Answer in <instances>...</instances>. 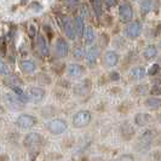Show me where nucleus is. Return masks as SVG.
I'll return each mask as SVG.
<instances>
[{
  "label": "nucleus",
  "instance_id": "nucleus-33",
  "mask_svg": "<svg viewBox=\"0 0 161 161\" xmlns=\"http://www.w3.org/2000/svg\"><path fill=\"white\" fill-rule=\"evenodd\" d=\"M151 93H156V95H159V93H160V86H159V85H156V86L151 90Z\"/></svg>",
  "mask_w": 161,
  "mask_h": 161
},
{
  "label": "nucleus",
  "instance_id": "nucleus-7",
  "mask_svg": "<svg viewBox=\"0 0 161 161\" xmlns=\"http://www.w3.org/2000/svg\"><path fill=\"white\" fill-rule=\"evenodd\" d=\"M154 137H155V132H154L153 130H147V131L142 135L141 137H139L138 147H139L141 149H145V148H148V147L151 144V142H153V139H154Z\"/></svg>",
  "mask_w": 161,
  "mask_h": 161
},
{
  "label": "nucleus",
  "instance_id": "nucleus-30",
  "mask_svg": "<svg viewBox=\"0 0 161 161\" xmlns=\"http://www.w3.org/2000/svg\"><path fill=\"white\" fill-rule=\"evenodd\" d=\"M158 72H159V64H153V65L149 68L148 74H149V75H155Z\"/></svg>",
  "mask_w": 161,
  "mask_h": 161
},
{
  "label": "nucleus",
  "instance_id": "nucleus-36",
  "mask_svg": "<svg viewBox=\"0 0 161 161\" xmlns=\"http://www.w3.org/2000/svg\"><path fill=\"white\" fill-rule=\"evenodd\" d=\"M22 2H23V4H24V2H26V0H22Z\"/></svg>",
  "mask_w": 161,
  "mask_h": 161
},
{
  "label": "nucleus",
  "instance_id": "nucleus-13",
  "mask_svg": "<svg viewBox=\"0 0 161 161\" xmlns=\"http://www.w3.org/2000/svg\"><path fill=\"white\" fill-rule=\"evenodd\" d=\"M151 119H153L151 115H149L148 113H139V114H137L135 116V122H136L137 126L144 127V126H147L151 121Z\"/></svg>",
  "mask_w": 161,
  "mask_h": 161
},
{
  "label": "nucleus",
  "instance_id": "nucleus-19",
  "mask_svg": "<svg viewBox=\"0 0 161 161\" xmlns=\"http://www.w3.org/2000/svg\"><path fill=\"white\" fill-rule=\"evenodd\" d=\"M85 32V42L87 45H91L93 41H95V30L91 26L86 27V29H84Z\"/></svg>",
  "mask_w": 161,
  "mask_h": 161
},
{
  "label": "nucleus",
  "instance_id": "nucleus-14",
  "mask_svg": "<svg viewBox=\"0 0 161 161\" xmlns=\"http://www.w3.org/2000/svg\"><path fill=\"white\" fill-rule=\"evenodd\" d=\"M37 49L40 52L41 56H47L49 55V46H47L46 39L42 35H38V38H37Z\"/></svg>",
  "mask_w": 161,
  "mask_h": 161
},
{
  "label": "nucleus",
  "instance_id": "nucleus-27",
  "mask_svg": "<svg viewBox=\"0 0 161 161\" xmlns=\"http://www.w3.org/2000/svg\"><path fill=\"white\" fill-rule=\"evenodd\" d=\"M88 90H90V86H85V84H81V85H79V86H77L75 87V92L78 93V95H86L87 92H88Z\"/></svg>",
  "mask_w": 161,
  "mask_h": 161
},
{
  "label": "nucleus",
  "instance_id": "nucleus-12",
  "mask_svg": "<svg viewBox=\"0 0 161 161\" xmlns=\"http://www.w3.org/2000/svg\"><path fill=\"white\" fill-rule=\"evenodd\" d=\"M100 47L98 46H91L87 51H86V53H85V58L86 61L88 62V63H93L98 58V56H100Z\"/></svg>",
  "mask_w": 161,
  "mask_h": 161
},
{
  "label": "nucleus",
  "instance_id": "nucleus-6",
  "mask_svg": "<svg viewBox=\"0 0 161 161\" xmlns=\"http://www.w3.org/2000/svg\"><path fill=\"white\" fill-rule=\"evenodd\" d=\"M126 35L131 39H135L137 37H139V34L142 33V24L141 22L138 21H133L131 22L127 27H126V30H125Z\"/></svg>",
  "mask_w": 161,
  "mask_h": 161
},
{
  "label": "nucleus",
  "instance_id": "nucleus-2",
  "mask_svg": "<svg viewBox=\"0 0 161 161\" xmlns=\"http://www.w3.org/2000/svg\"><path fill=\"white\" fill-rule=\"evenodd\" d=\"M47 130L53 135H61L67 131V122L62 119H53L46 124Z\"/></svg>",
  "mask_w": 161,
  "mask_h": 161
},
{
  "label": "nucleus",
  "instance_id": "nucleus-28",
  "mask_svg": "<svg viewBox=\"0 0 161 161\" xmlns=\"http://www.w3.org/2000/svg\"><path fill=\"white\" fill-rule=\"evenodd\" d=\"M0 74L1 75H10V68L2 61H0Z\"/></svg>",
  "mask_w": 161,
  "mask_h": 161
},
{
  "label": "nucleus",
  "instance_id": "nucleus-24",
  "mask_svg": "<svg viewBox=\"0 0 161 161\" xmlns=\"http://www.w3.org/2000/svg\"><path fill=\"white\" fill-rule=\"evenodd\" d=\"M5 84L9 85V86H11V87H15V86H20L21 80L17 77H7L6 80H5Z\"/></svg>",
  "mask_w": 161,
  "mask_h": 161
},
{
  "label": "nucleus",
  "instance_id": "nucleus-26",
  "mask_svg": "<svg viewBox=\"0 0 161 161\" xmlns=\"http://www.w3.org/2000/svg\"><path fill=\"white\" fill-rule=\"evenodd\" d=\"M126 133H128V135H127V139H130V138L133 136V133H135V131L132 130L131 125H128V124H126V125L122 126V135H124V137H125Z\"/></svg>",
  "mask_w": 161,
  "mask_h": 161
},
{
  "label": "nucleus",
  "instance_id": "nucleus-3",
  "mask_svg": "<svg viewBox=\"0 0 161 161\" xmlns=\"http://www.w3.org/2000/svg\"><path fill=\"white\" fill-rule=\"evenodd\" d=\"M42 143L41 135L37 132H30L24 137V145L29 149H38Z\"/></svg>",
  "mask_w": 161,
  "mask_h": 161
},
{
  "label": "nucleus",
  "instance_id": "nucleus-32",
  "mask_svg": "<svg viewBox=\"0 0 161 161\" xmlns=\"http://www.w3.org/2000/svg\"><path fill=\"white\" fill-rule=\"evenodd\" d=\"M119 161H133V159H132L130 155H125V156L120 158V160Z\"/></svg>",
  "mask_w": 161,
  "mask_h": 161
},
{
  "label": "nucleus",
  "instance_id": "nucleus-15",
  "mask_svg": "<svg viewBox=\"0 0 161 161\" xmlns=\"http://www.w3.org/2000/svg\"><path fill=\"white\" fill-rule=\"evenodd\" d=\"M119 62V56L116 52L114 51H108L105 55H104V63L108 65V67H114Z\"/></svg>",
  "mask_w": 161,
  "mask_h": 161
},
{
  "label": "nucleus",
  "instance_id": "nucleus-29",
  "mask_svg": "<svg viewBox=\"0 0 161 161\" xmlns=\"http://www.w3.org/2000/svg\"><path fill=\"white\" fill-rule=\"evenodd\" d=\"M84 56H85V51H84L82 47H75L74 49V57L77 60H82Z\"/></svg>",
  "mask_w": 161,
  "mask_h": 161
},
{
  "label": "nucleus",
  "instance_id": "nucleus-16",
  "mask_svg": "<svg viewBox=\"0 0 161 161\" xmlns=\"http://www.w3.org/2000/svg\"><path fill=\"white\" fill-rule=\"evenodd\" d=\"M74 29H75V34L79 38H81L84 35L85 27H84V20H82V17H77L75 18V21H74Z\"/></svg>",
  "mask_w": 161,
  "mask_h": 161
},
{
  "label": "nucleus",
  "instance_id": "nucleus-4",
  "mask_svg": "<svg viewBox=\"0 0 161 161\" xmlns=\"http://www.w3.org/2000/svg\"><path fill=\"white\" fill-rule=\"evenodd\" d=\"M17 125L20 128L29 130L37 125V118L29 114H22L17 118Z\"/></svg>",
  "mask_w": 161,
  "mask_h": 161
},
{
  "label": "nucleus",
  "instance_id": "nucleus-31",
  "mask_svg": "<svg viewBox=\"0 0 161 161\" xmlns=\"http://www.w3.org/2000/svg\"><path fill=\"white\" fill-rule=\"evenodd\" d=\"M104 2H105V5L108 7H112V6H114L116 4V0H104Z\"/></svg>",
  "mask_w": 161,
  "mask_h": 161
},
{
  "label": "nucleus",
  "instance_id": "nucleus-5",
  "mask_svg": "<svg viewBox=\"0 0 161 161\" xmlns=\"http://www.w3.org/2000/svg\"><path fill=\"white\" fill-rule=\"evenodd\" d=\"M119 16H120V21L124 23L131 22L132 17H133V11L132 7L128 2H122L119 7Z\"/></svg>",
  "mask_w": 161,
  "mask_h": 161
},
{
  "label": "nucleus",
  "instance_id": "nucleus-10",
  "mask_svg": "<svg viewBox=\"0 0 161 161\" xmlns=\"http://www.w3.org/2000/svg\"><path fill=\"white\" fill-rule=\"evenodd\" d=\"M64 33L68 37V39L74 40L75 39V29H74V23L69 18H64V26H63Z\"/></svg>",
  "mask_w": 161,
  "mask_h": 161
},
{
  "label": "nucleus",
  "instance_id": "nucleus-20",
  "mask_svg": "<svg viewBox=\"0 0 161 161\" xmlns=\"http://www.w3.org/2000/svg\"><path fill=\"white\" fill-rule=\"evenodd\" d=\"M156 53H158V50H156V47H155L154 45H149V46L144 50V52H143V55H144V57H145L147 60H153V58L156 56Z\"/></svg>",
  "mask_w": 161,
  "mask_h": 161
},
{
  "label": "nucleus",
  "instance_id": "nucleus-18",
  "mask_svg": "<svg viewBox=\"0 0 161 161\" xmlns=\"http://www.w3.org/2000/svg\"><path fill=\"white\" fill-rule=\"evenodd\" d=\"M7 100H9V103L10 105L14 108V109H21L23 108V102L21 101L17 96H12V95H7Z\"/></svg>",
  "mask_w": 161,
  "mask_h": 161
},
{
  "label": "nucleus",
  "instance_id": "nucleus-17",
  "mask_svg": "<svg viewBox=\"0 0 161 161\" xmlns=\"http://www.w3.org/2000/svg\"><path fill=\"white\" fill-rule=\"evenodd\" d=\"M35 63L32 62V61L24 60L21 62V69L24 72V73H33L35 70Z\"/></svg>",
  "mask_w": 161,
  "mask_h": 161
},
{
  "label": "nucleus",
  "instance_id": "nucleus-8",
  "mask_svg": "<svg viewBox=\"0 0 161 161\" xmlns=\"http://www.w3.org/2000/svg\"><path fill=\"white\" fill-rule=\"evenodd\" d=\"M67 73L73 79H80L85 73V69L80 64H69L68 68H67Z\"/></svg>",
  "mask_w": 161,
  "mask_h": 161
},
{
  "label": "nucleus",
  "instance_id": "nucleus-1",
  "mask_svg": "<svg viewBox=\"0 0 161 161\" xmlns=\"http://www.w3.org/2000/svg\"><path fill=\"white\" fill-rule=\"evenodd\" d=\"M91 121V113L87 110H80L73 116V126L77 128H82L87 126Z\"/></svg>",
  "mask_w": 161,
  "mask_h": 161
},
{
  "label": "nucleus",
  "instance_id": "nucleus-22",
  "mask_svg": "<svg viewBox=\"0 0 161 161\" xmlns=\"http://www.w3.org/2000/svg\"><path fill=\"white\" fill-rule=\"evenodd\" d=\"M92 9H93L96 16L101 17L102 12H103V10H102V0H92Z\"/></svg>",
  "mask_w": 161,
  "mask_h": 161
},
{
  "label": "nucleus",
  "instance_id": "nucleus-35",
  "mask_svg": "<svg viewBox=\"0 0 161 161\" xmlns=\"http://www.w3.org/2000/svg\"><path fill=\"white\" fill-rule=\"evenodd\" d=\"M85 16H86V18L88 17V15H87V7L86 6L82 7V17H85Z\"/></svg>",
  "mask_w": 161,
  "mask_h": 161
},
{
  "label": "nucleus",
  "instance_id": "nucleus-11",
  "mask_svg": "<svg viewBox=\"0 0 161 161\" xmlns=\"http://www.w3.org/2000/svg\"><path fill=\"white\" fill-rule=\"evenodd\" d=\"M56 53L61 58L67 57V55H68V44L65 42V40H63L61 38L56 42Z\"/></svg>",
  "mask_w": 161,
  "mask_h": 161
},
{
  "label": "nucleus",
  "instance_id": "nucleus-9",
  "mask_svg": "<svg viewBox=\"0 0 161 161\" xmlns=\"http://www.w3.org/2000/svg\"><path fill=\"white\" fill-rule=\"evenodd\" d=\"M44 96H45V92L40 87H32L28 93V98L33 102H40L44 98Z\"/></svg>",
  "mask_w": 161,
  "mask_h": 161
},
{
  "label": "nucleus",
  "instance_id": "nucleus-23",
  "mask_svg": "<svg viewBox=\"0 0 161 161\" xmlns=\"http://www.w3.org/2000/svg\"><path fill=\"white\" fill-rule=\"evenodd\" d=\"M151 10V0H142L141 1V11L142 14H148Z\"/></svg>",
  "mask_w": 161,
  "mask_h": 161
},
{
  "label": "nucleus",
  "instance_id": "nucleus-25",
  "mask_svg": "<svg viewBox=\"0 0 161 161\" xmlns=\"http://www.w3.org/2000/svg\"><path fill=\"white\" fill-rule=\"evenodd\" d=\"M145 104H147V107H149V108H151V109H158V108L160 107V100L153 97V98L147 100Z\"/></svg>",
  "mask_w": 161,
  "mask_h": 161
},
{
  "label": "nucleus",
  "instance_id": "nucleus-34",
  "mask_svg": "<svg viewBox=\"0 0 161 161\" xmlns=\"http://www.w3.org/2000/svg\"><path fill=\"white\" fill-rule=\"evenodd\" d=\"M110 78H112V80H119V78H120V77H119V74H118V73H112V74H110Z\"/></svg>",
  "mask_w": 161,
  "mask_h": 161
},
{
  "label": "nucleus",
  "instance_id": "nucleus-21",
  "mask_svg": "<svg viewBox=\"0 0 161 161\" xmlns=\"http://www.w3.org/2000/svg\"><path fill=\"white\" fill-rule=\"evenodd\" d=\"M131 75H132L135 79L141 80V79H143V78L145 77V69H144L143 67H136V68H133V69L131 70Z\"/></svg>",
  "mask_w": 161,
  "mask_h": 161
}]
</instances>
